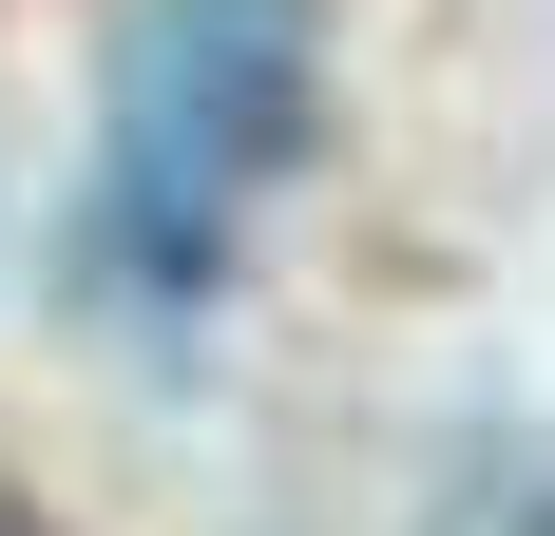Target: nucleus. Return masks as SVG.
<instances>
[{
    "label": "nucleus",
    "instance_id": "f257e3e1",
    "mask_svg": "<svg viewBox=\"0 0 555 536\" xmlns=\"http://www.w3.org/2000/svg\"><path fill=\"white\" fill-rule=\"evenodd\" d=\"M307 173V0H134L96 77V250L134 307H211Z\"/></svg>",
    "mask_w": 555,
    "mask_h": 536
},
{
    "label": "nucleus",
    "instance_id": "f03ea898",
    "mask_svg": "<svg viewBox=\"0 0 555 536\" xmlns=\"http://www.w3.org/2000/svg\"><path fill=\"white\" fill-rule=\"evenodd\" d=\"M0 536H57V518H39V498H20V480H0Z\"/></svg>",
    "mask_w": 555,
    "mask_h": 536
}]
</instances>
